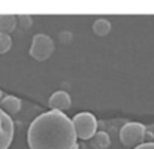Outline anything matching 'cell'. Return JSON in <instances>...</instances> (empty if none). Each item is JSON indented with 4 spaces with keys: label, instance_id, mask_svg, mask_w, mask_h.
Wrapping results in <instances>:
<instances>
[{
    "label": "cell",
    "instance_id": "cell-9",
    "mask_svg": "<svg viewBox=\"0 0 154 149\" xmlns=\"http://www.w3.org/2000/svg\"><path fill=\"white\" fill-rule=\"evenodd\" d=\"M90 140H91V146L94 149H106L111 145L109 134L105 133V131H96V134Z\"/></svg>",
    "mask_w": 154,
    "mask_h": 149
},
{
    "label": "cell",
    "instance_id": "cell-12",
    "mask_svg": "<svg viewBox=\"0 0 154 149\" xmlns=\"http://www.w3.org/2000/svg\"><path fill=\"white\" fill-rule=\"evenodd\" d=\"M17 22H20L21 28H24V30H29L32 27V24H33L30 15H18L17 16Z\"/></svg>",
    "mask_w": 154,
    "mask_h": 149
},
{
    "label": "cell",
    "instance_id": "cell-10",
    "mask_svg": "<svg viewBox=\"0 0 154 149\" xmlns=\"http://www.w3.org/2000/svg\"><path fill=\"white\" fill-rule=\"evenodd\" d=\"M93 31L97 36H106L111 31V22L106 18H97L93 24Z\"/></svg>",
    "mask_w": 154,
    "mask_h": 149
},
{
    "label": "cell",
    "instance_id": "cell-5",
    "mask_svg": "<svg viewBox=\"0 0 154 149\" xmlns=\"http://www.w3.org/2000/svg\"><path fill=\"white\" fill-rule=\"evenodd\" d=\"M14 140V122L0 109V149H9Z\"/></svg>",
    "mask_w": 154,
    "mask_h": 149
},
{
    "label": "cell",
    "instance_id": "cell-2",
    "mask_svg": "<svg viewBox=\"0 0 154 149\" xmlns=\"http://www.w3.org/2000/svg\"><path fill=\"white\" fill-rule=\"evenodd\" d=\"M70 121H72V125H73L76 139L90 140L96 134V131H97V119L90 112L76 113Z\"/></svg>",
    "mask_w": 154,
    "mask_h": 149
},
{
    "label": "cell",
    "instance_id": "cell-6",
    "mask_svg": "<svg viewBox=\"0 0 154 149\" xmlns=\"http://www.w3.org/2000/svg\"><path fill=\"white\" fill-rule=\"evenodd\" d=\"M70 96L66 91H55L52 94L50 100H48V106L51 107V110H57V112H64L70 107Z\"/></svg>",
    "mask_w": 154,
    "mask_h": 149
},
{
    "label": "cell",
    "instance_id": "cell-8",
    "mask_svg": "<svg viewBox=\"0 0 154 149\" xmlns=\"http://www.w3.org/2000/svg\"><path fill=\"white\" fill-rule=\"evenodd\" d=\"M17 27V16L11 13H2L0 15V33L9 34Z\"/></svg>",
    "mask_w": 154,
    "mask_h": 149
},
{
    "label": "cell",
    "instance_id": "cell-13",
    "mask_svg": "<svg viewBox=\"0 0 154 149\" xmlns=\"http://www.w3.org/2000/svg\"><path fill=\"white\" fill-rule=\"evenodd\" d=\"M133 149H154V142H150V143H141L139 146Z\"/></svg>",
    "mask_w": 154,
    "mask_h": 149
},
{
    "label": "cell",
    "instance_id": "cell-3",
    "mask_svg": "<svg viewBox=\"0 0 154 149\" xmlns=\"http://www.w3.org/2000/svg\"><path fill=\"white\" fill-rule=\"evenodd\" d=\"M145 134V125H142L141 122H127L120 130V140L126 148H136L141 143H144Z\"/></svg>",
    "mask_w": 154,
    "mask_h": 149
},
{
    "label": "cell",
    "instance_id": "cell-11",
    "mask_svg": "<svg viewBox=\"0 0 154 149\" xmlns=\"http://www.w3.org/2000/svg\"><path fill=\"white\" fill-rule=\"evenodd\" d=\"M12 48V39L9 34H5V33H0V55L2 54H6L8 51Z\"/></svg>",
    "mask_w": 154,
    "mask_h": 149
},
{
    "label": "cell",
    "instance_id": "cell-1",
    "mask_svg": "<svg viewBox=\"0 0 154 149\" xmlns=\"http://www.w3.org/2000/svg\"><path fill=\"white\" fill-rule=\"evenodd\" d=\"M27 143L30 149H78L72 121L57 110L33 119L27 131Z\"/></svg>",
    "mask_w": 154,
    "mask_h": 149
},
{
    "label": "cell",
    "instance_id": "cell-4",
    "mask_svg": "<svg viewBox=\"0 0 154 149\" xmlns=\"http://www.w3.org/2000/svg\"><path fill=\"white\" fill-rule=\"evenodd\" d=\"M52 52H54V42L50 36L39 33L33 37L29 51L30 57H33L38 61H45L51 57Z\"/></svg>",
    "mask_w": 154,
    "mask_h": 149
},
{
    "label": "cell",
    "instance_id": "cell-7",
    "mask_svg": "<svg viewBox=\"0 0 154 149\" xmlns=\"http://www.w3.org/2000/svg\"><path fill=\"white\" fill-rule=\"evenodd\" d=\"M0 109L6 115H15L21 110V100L15 96H5L0 100Z\"/></svg>",
    "mask_w": 154,
    "mask_h": 149
}]
</instances>
